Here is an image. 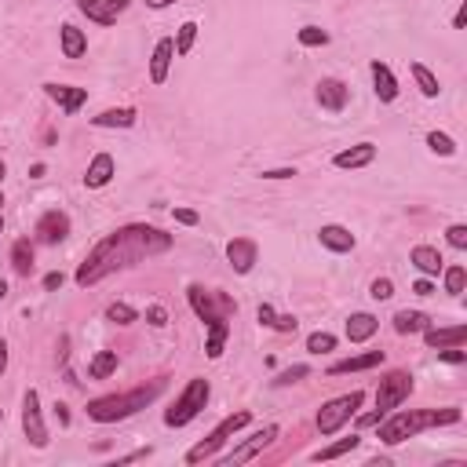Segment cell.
<instances>
[{"mask_svg": "<svg viewBox=\"0 0 467 467\" xmlns=\"http://www.w3.org/2000/svg\"><path fill=\"white\" fill-rule=\"evenodd\" d=\"M317 241H322L329 252H339V256H344V252H351V248L358 245L354 233H351L347 226H339V223H329V226L317 230Z\"/></svg>", "mask_w": 467, "mask_h": 467, "instance_id": "17", "label": "cell"}, {"mask_svg": "<svg viewBox=\"0 0 467 467\" xmlns=\"http://www.w3.org/2000/svg\"><path fill=\"white\" fill-rule=\"evenodd\" d=\"M59 37H62V55H66V59H80L84 51H88V37H84V30L66 23L59 30Z\"/></svg>", "mask_w": 467, "mask_h": 467, "instance_id": "29", "label": "cell"}, {"mask_svg": "<svg viewBox=\"0 0 467 467\" xmlns=\"http://www.w3.org/2000/svg\"><path fill=\"white\" fill-rule=\"evenodd\" d=\"M409 73H413V80H416V88H420V95H427V99H438V92H442V84H438V77L423 66V62H409Z\"/></svg>", "mask_w": 467, "mask_h": 467, "instance_id": "30", "label": "cell"}, {"mask_svg": "<svg viewBox=\"0 0 467 467\" xmlns=\"http://www.w3.org/2000/svg\"><path fill=\"white\" fill-rule=\"evenodd\" d=\"M372 161H376V142H358V146H351V150H339L332 157L336 168H365Z\"/></svg>", "mask_w": 467, "mask_h": 467, "instance_id": "21", "label": "cell"}, {"mask_svg": "<svg viewBox=\"0 0 467 467\" xmlns=\"http://www.w3.org/2000/svg\"><path fill=\"white\" fill-rule=\"evenodd\" d=\"M172 40H176V55H190V48H194V40H198V23H194V18L183 23Z\"/></svg>", "mask_w": 467, "mask_h": 467, "instance_id": "34", "label": "cell"}, {"mask_svg": "<svg viewBox=\"0 0 467 467\" xmlns=\"http://www.w3.org/2000/svg\"><path fill=\"white\" fill-rule=\"evenodd\" d=\"M44 95H48L51 102H59V110H62V114H77L80 106L88 102V88H73V84H55V80L44 84Z\"/></svg>", "mask_w": 467, "mask_h": 467, "instance_id": "14", "label": "cell"}, {"mask_svg": "<svg viewBox=\"0 0 467 467\" xmlns=\"http://www.w3.org/2000/svg\"><path fill=\"white\" fill-rule=\"evenodd\" d=\"M376 329H380V322L369 310H358V314L347 317V339H351V344H365V339L376 336Z\"/></svg>", "mask_w": 467, "mask_h": 467, "instance_id": "23", "label": "cell"}, {"mask_svg": "<svg viewBox=\"0 0 467 467\" xmlns=\"http://www.w3.org/2000/svg\"><path fill=\"white\" fill-rule=\"evenodd\" d=\"M445 241L463 252V248H467V226H463V223H453L449 230H445Z\"/></svg>", "mask_w": 467, "mask_h": 467, "instance_id": "40", "label": "cell"}, {"mask_svg": "<svg viewBox=\"0 0 467 467\" xmlns=\"http://www.w3.org/2000/svg\"><path fill=\"white\" fill-rule=\"evenodd\" d=\"M463 23H467V11L460 8V11L453 15V30H463Z\"/></svg>", "mask_w": 467, "mask_h": 467, "instance_id": "55", "label": "cell"}, {"mask_svg": "<svg viewBox=\"0 0 467 467\" xmlns=\"http://www.w3.org/2000/svg\"><path fill=\"white\" fill-rule=\"evenodd\" d=\"M135 110H132V106H121V110H102L99 117H92V124H95V128H132V124H135Z\"/></svg>", "mask_w": 467, "mask_h": 467, "instance_id": "27", "label": "cell"}, {"mask_svg": "<svg viewBox=\"0 0 467 467\" xmlns=\"http://www.w3.org/2000/svg\"><path fill=\"white\" fill-rule=\"evenodd\" d=\"M362 401H365V394H362V391H351V394H339V398L325 401V406L317 409V416H314L317 431H322L325 438H329V435H336L339 427H344V423H351V420L358 416Z\"/></svg>", "mask_w": 467, "mask_h": 467, "instance_id": "5", "label": "cell"}, {"mask_svg": "<svg viewBox=\"0 0 467 467\" xmlns=\"http://www.w3.org/2000/svg\"><path fill=\"white\" fill-rule=\"evenodd\" d=\"M409 263L423 274V278H438L442 267H445L442 252H438V248H431V245H416V248L409 252Z\"/></svg>", "mask_w": 467, "mask_h": 467, "instance_id": "18", "label": "cell"}, {"mask_svg": "<svg viewBox=\"0 0 467 467\" xmlns=\"http://www.w3.org/2000/svg\"><path fill=\"white\" fill-rule=\"evenodd\" d=\"M0 300H8V281L0 278Z\"/></svg>", "mask_w": 467, "mask_h": 467, "instance_id": "57", "label": "cell"}, {"mask_svg": "<svg viewBox=\"0 0 467 467\" xmlns=\"http://www.w3.org/2000/svg\"><path fill=\"white\" fill-rule=\"evenodd\" d=\"M146 322H150L154 329H164V325H168V310H164L161 303H154V307H146Z\"/></svg>", "mask_w": 467, "mask_h": 467, "instance_id": "43", "label": "cell"}, {"mask_svg": "<svg viewBox=\"0 0 467 467\" xmlns=\"http://www.w3.org/2000/svg\"><path fill=\"white\" fill-rule=\"evenodd\" d=\"M438 358H442V362H449V365H460V362H467V354H463L460 347H449V351H442V347H438Z\"/></svg>", "mask_w": 467, "mask_h": 467, "instance_id": "46", "label": "cell"}, {"mask_svg": "<svg viewBox=\"0 0 467 467\" xmlns=\"http://www.w3.org/2000/svg\"><path fill=\"white\" fill-rule=\"evenodd\" d=\"M413 292H416V296H435V281H431V278H420V281L413 285Z\"/></svg>", "mask_w": 467, "mask_h": 467, "instance_id": "50", "label": "cell"}, {"mask_svg": "<svg viewBox=\"0 0 467 467\" xmlns=\"http://www.w3.org/2000/svg\"><path fill=\"white\" fill-rule=\"evenodd\" d=\"M380 420H384V416H380V413L372 409V413H365V416H358V427H376Z\"/></svg>", "mask_w": 467, "mask_h": 467, "instance_id": "51", "label": "cell"}, {"mask_svg": "<svg viewBox=\"0 0 467 467\" xmlns=\"http://www.w3.org/2000/svg\"><path fill=\"white\" fill-rule=\"evenodd\" d=\"M0 233H4V219H0Z\"/></svg>", "mask_w": 467, "mask_h": 467, "instance_id": "60", "label": "cell"}, {"mask_svg": "<svg viewBox=\"0 0 467 467\" xmlns=\"http://www.w3.org/2000/svg\"><path fill=\"white\" fill-rule=\"evenodd\" d=\"M168 4H176V0H146V8H154V11H161V8H168Z\"/></svg>", "mask_w": 467, "mask_h": 467, "instance_id": "56", "label": "cell"}, {"mask_svg": "<svg viewBox=\"0 0 467 467\" xmlns=\"http://www.w3.org/2000/svg\"><path fill=\"white\" fill-rule=\"evenodd\" d=\"M307 372H310L307 365H292V369H285V372H281L278 380H274V384H278V387H289V384H300V380H303Z\"/></svg>", "mask_w": 467, "mask_h": 467, "instance_id": "41", "label": "cell"}, {"mask_svg": "<svg viewBox=\"0 0 467 467\" xmlns=\"http://www.w3.org/2000/svg\"><path fill=\"white\" fill-rule=\"evenodd\" d=\"M431 325V317L423 310H398L394 314V332L398 336H413V332H423Z\"/></svg>", "mask_w": 467, "mask_h": 467, "instance_id": "28", "label": "cell"}, {"mask_svg": "<svg viewBox=\"0 0 467 467\" xmlns=\"http://www.w3.org/2000/svg\"><path fill=\"white\" fill-rule=\"evenodd\" d=\"M37 241H44V245H59V241H66V233H70V216L62 208H48L44 216L37 219Z\"/></svg>", "mask_w": 467, "mask_h": 467, "instance_id": "12", "label": "cell"}, {"mask_svg": "<svg viewBox=\"0 0 467 467\" xmlns=\"http://www.w3.org/2000/svg\"><path fill=\"white\" fill-rule=\"evenodd\" d=\"M77 8H80V15H88L92 23L110 26V23H117V15L128 11V0H77Z\"/></svg>", "mask_w": 467, "mask_h": 467, "instance_id": "13", "label": "cell"}, {"mask_svg": "<svg viewBox=\"0 0 467 467\" xmlns=\"http://www.w3.org/2000/svg\"><path fill=\"white\" fill-rule=\"evenodd\" d=\"M172 216H176V223H183V226H198L201 223V216L194 208H172Z\"/></svg>", "mask_w": 467, "mask_h": 467, "instance_id": "44", "label": "cell"}, {"mask_svg": "<svg viewBox=\"0 0 467 467\" xmlns=\"http://www.w3.org/2000/svg\"><path fill=\"white\" fill-rule=\"evenodd\" d=\"M384 365V351H369V354H354L347 362H336L329 365V376H344V372H365V369H376Z\"/></svg>", "mask_w": 467, "mask_h": 467, "instance_id": "22", "label": "cell"}, {"mask_svg": "<svg viewBox=\"0 0 467 467\" xmlns=\"http://www.w3.org/2000/svg\"><path fill=\"white\" fill-rule=\"evenodd\" d=\"M117 365H121L117 351H99V354L92 358V365H88V376H92V380H110V376L117 372Z\"/></svg>", "mask_w": 467, "mask_h": 467, "instance_id": "31", "label": "cell"}, {"mask_svg": "<svg viewBox=\"0 0 467 467\" xmlns=\"http://www.w3.org/2000/svg\"><path fill=\"white\" fill-rule=\"evenodd\" d=\"M114 172H117L114 157L110 154H95L92 164H88V172H84V186H88V190H102L106 183L114 179Z\"/></svg>", "mask_w": 467, "mask_h": 467, "instance_id": "19", "label": "cell"}, {"mask_svg": "<svg viewBox=\"0 0 467 467\" xmlns=\"http://www.w3.org/2000/svg\"><path fill=\"white\" fill-rule=\"evenodd\" d=\"M274 438H278V423H267V427L263 431H256V435H248L241 445H233V449L230 453H223L219 456V463H226V467H233V463H245V460H256L263 449H267V445L274 442Z\"/></svg>", "mask_w": 467, "mask_h": 467, "instance_id": "9", "label": "cell"}, {"mask_svg": "<svg viewBox=\"0 0 467 467\" xmlns=\"http://www.w3.org/2000/svg\"><path fill=\"white\" fill-rule=\"evenodd\" d=\"M413 387H416V384H413V372H406V369L387 372L384 380H380V391H376V413L387 416L391 409H398L401 401L413 394Z\"/></svg>", "mask_w": 467, "mask_h": 467, "instance_id": "8", "label": "cell"}, {"mask_svg": "<svg viewBox=\"0 0 467 467\" xmlns=\"http://www.w3.org/2000/svg\"><path fill=\"white\" fill-rule=\"evenodd\" d=\"M208 398H212L208 380H201V376H198V380H190V384L183 387V394L176 398V406L164 413V423H168V427H186V423L208 406Z\"/></svg>", "mask_w": 467, "mask_h": 467, "instance_id": "4", "label": "cell"}, {"mask_svg": "<svg viewBox=\"0 0 467 467\" xmlns=\"http://www.w3.org/2000/svg\"><path fill=\"white\" fill-rule=\"evenodd\" d=\"M0 208H4V194H0Z\"/></svg>", "mask_w": 467, "mask_h": 467, "instance_id": "59", "label": "cell"}, {"mask_svg": "<svg viewBox=\"0 0 467 467\" xmlns=\"http://www.w3.org/2000/svg\"><path fill=\"white\" fill-rule=\"evenodd\" d=\"M248 423H252V413H248V409H241V413H233V416L219 420V427L212 431V435H208L205 442H198L194 449L186 453V463H201V460H212V456L219 453V445H223V442H230V438L238 435L241 427H248Z\"/></svg>", "mask_w": 467, "mask_h": 467, "instance_id": "6", "label": "cell"}, {"mask_svg": "<svg viewBox=\"0 0 467 467\" xmlns=\"http://www.w3.org/2000/svg\"><path fill=\"white\" fill-rule=\"evenodd\" d=\"M460 409H431V427H445V423H456Z\"/></svg>", "mask_w": 467, "mask_h": 467, "instance_id": "42", "label": "cell"}, {"mask_svg": "<svg viewBox=\"0 0 467 467\" xmlns=\"http://www.w3.org/2000/svg\"><path fill=\"white\" fill-rule=\"evenodd\" d=\"M4 369H8V344L0 339V376H4Z\"/></svg>", "mask_w": 467, "mask_h": 467, "instance_id": "54", "label": "cell"}, {"mask_svg": "<svg viewBox=\"0 0 467 467\" xmlns=\"http://www.w3.org/2000/svg\"><path fill=\"white\" fill-rule=\"evenodd\" d=\"M23 431H26L33 449H44L48 445V427H44V416H40V394L33 387L23 398Z\"/></svg>", "mask_w": 467, "mask_h": 467, "instance_id": "10", "label": "cell"}, {"mask_svg": "<svg viewBox=\"0 0 467 467\" xmlns=\"http://www.w3.org/2000/svg\"><path fill=\"white\" fill-rule=\"evenodd\" d=\"M172 248V233H164L157 226H146V223H132V226H121L114 230L106 241H99L84 263L77 267L73 281L80 289L88 285H99L102 278H110L114 270H124V267H135L150 256H161V252Z\"/></svg>", "mask_w": 467, "mask_h": 467, "instance_id": "1", "label": "cell"}, {"mask_svg": "<svg viewBox=\"0 0 467 467\" xmlns=\"http://www.w3.org/2000/svg\"><path fill=\"white\" fill-rule=\"evenodd\" d=\"M106 322H114V325H135L139 322V310L128 307V303H110V307H106Z\"/></svg>", "mask_w": 467, "mask_h": 467, "instance_id": "33", "label": "cell"}, {"mask_svg": "<svg viewBox=\"0 0 467 467\" xmlns=\"http://www.w3.org/2000/svg\"><path fill=\"white\" fill-rule=\"evenodd\" d=\"M369 296H372V300H380V303L391 300V296H394V281H391V278H376V281L369 285Z\"/></svg>", "mask_w": 467, "mask_h": 467, "instance_id": "39", "label": "cell"}, {"mask_svg": "<svg viewBox=\"0 0 467 467\" xmlns=\"http://www.w3.org/2000/svg\"><path fill=\"white\" fill-rule=\"evenodd\" d=\"M423 339H427V347L438 351V347H460L467 339V325H453V329H423Z\"/></svg>", "mask_w": 467, "mask_h": 467, "instance_id": "24", "label": "cell"}, {"mask_svg": "<svg viewBox=\"0 0 467 467\" xmlns=\"http://www.w3.org/2000/svg\"><path fill=\"white\" fill-rule=\"evenodd\" d=\"M62 270H51V274H44V292H55V289H62Z\"/></svg>", "mask_w": 467, "mask_h": 467, "instance_id": "47", "label": "cell"}, {"mask_svg": "<svg viewBox=\"0 0 467 467\" xmlns=\"http://www.w3.org/2000/svg\"><path fill=\"white\" fill-rule=\"evenodd\" d=\"M226 336H230V322L219 317V322H208V339H205V354L216 362L223 358V347H226Z\"/></svg>", "mask_w": 467, "mask_h": 467, "instance_id": "26", "label": "cell"}, {"mask_svg": "<svg viewBox=\"0 0 467 467\" xmlns=\"http://www.w3.org/2000/svg\"><path fill=\"white\" fill-rule=\"evenodd\" d=\"M307 351L310 354H329V351H336V336L332 332H310L307 336Z\"/></svg>", "mask_w": 467, "mask_h": 467, "instance_id": "37", "label": "cell"}, {"mask_svg": "<svg viewBox=\"0 0 467 467\" xmlns=\"http://www.w3.org/2000/svg\"><path fill=\"white\" fill-rule=\"evenodd\" d=\"M55 416H59L62 427H70V409H66V406H55Z\"/></svg>", "mask_w": 467, "mask_h": 467, "instance_id": "53", "label": "cell"}, {"mask_svg": "<svg viewBox=\"0 0 467 467\" xmlns=\"http://www.w3.org/2000/svg\"><path fill=\"white\" fill-rule=\"evenodd\" d=\"M186 300H190V307H194V314L201 317L205 325L208 322H219V317H230L233 310H238V303H233L226 292H212L205 285H190L186 289Z\"/></svg>", "mask_w": 467, "mask_h": 467, "instance_id": "7", "label": "cell"}, {"mask_svg": "<svg viewBox=\"0 0 467 467\" xmlns=\"http://www.w3.org/2000/svg\"><path fill=\"white\" fill-rule=\"evenodd\" d=\"M296 176V168H267L263 179H292Z\"/></svg>", "mask_w": 467, "mask_h": 467, "instance_id": "48", "label": "cell"}, {"mask_svg": "<svg viewBox=\"0 0 467 467\" xmlns=\"http://www.w3.org/2000/svg\"><path fill=\"white\" fill-rule=\"evenodd\" d=\"M442 274H445V292L460 296V292H463V285H467V267L453 263V267H442Z\"/></svg>", "mask_w": 467, "mask_h": 467, "instance_id": "35", "label": "cell"}, {"mask_svg": "<svg viewBox=\"0 0 467 467\" xmlns=\"http://www.w3.org/2000/svg\"><path fill=\"white\" fill-rule=\"evenodd\" d=\"M314 99H317V106H322V110L344 114V110H347V99H351V88H347L344 80H336V77H322V80H317Z\"/></svg>", "mask_w": 467, "mask_h": 467, "instance_id": "11", "label": "cell"}, {"mask_svg": "<svg viewBox=\"0 0 467 467\" xmlns=\"http://www.w3.org/2000/svg\"><path fill=\"white\" fill-rule=\"evenodd\" d=\"M256 256H260V248H256L252 238H233L226 245V260H230V267L238 274H248L252 267H256Z\"/></svg>", "mask_w": 467, "mask_h": 467, "instance_id": "15", "label": "cell"}, {"mask_svg": "<svg viewBox=\"0 0 467 467\" xmlns=\"http://www.w3.org/2000/svg\"><path fill=\"white\" fill-rule=\"evenodd\" d=\"M296 40H300L303 48H325L329 44V33L322 26H303V30H296Z\"/></svg>", "mask_w": 467, "mask_h": 467, "instance_id": "36", "label": "cell"}, {"mask_svg": "<svg viewBox=\"0 0 467 467\" xmlns=\"http://www.w3.org/2000/svg\"><path fill=\"white\" fill-rule=\"evenodd\" d=\"M4 176H8V164H4V161H0V183H4Z\"/></svg>", "mask_w": 467, "mask_h": 467, "instance_id": "58", "label": "cell"}, {"mask_svg": "<svg viewBox=\"0 0 467 467\" xmlns=\"http://www.w3.org/2000/svg\"><path fill=\"white\" fill-rule=\"evenodd\" d=\"M172 59H176V40H172V37L157 40V48H154V55H150V80H154V84H164V80H168Z\"/></svg>", "mask_w": 467, "mask_h": 467, "instance_id": "16", "label": "cell"}, {"mask_svg": "<svg viewBox=\"0 0 467 467\" xmlns=\"http://www.w3.org/2000/svg\"><path fill=\"white\" fill-rule=\"evenodd\" d=\"M150 456V445H146V449H135V453H128V456H121L117 463H135V460H146Z\"/></svg>", "mask_w": 467, "mask_h": 467, "instance_id": "52", "label": "cell"}, {"mask_svg": "<svg viewBox=\"0 0 467 467\" xmlns=\"http://www.w3.org/2000/svg\"><path fill=\"white\" fill-rule=\"evenodd\" d=\"M0 420H4V409H0Z\"/></svg>", "mask_w": 467, "mask_h": 467, "instance_id": "61", "label": "cell"}, {"mask_svg": "<svg viewBox=\"0 0 467 467\" xmlns=\"http://www.w3.org/2000/svg\"><path fill=\"white\" fill-rule=\"evenodd\" d=\"M427 146H431L438 157H453L456 154V142L445 135V132H427Z\"/></svg>", "mask_w": 467, "mask_h": 467, "instance_id": "38", "label": "cell"}, {"mask_svg": "<svg viewBox=\"0 0 467 467\" xmlns=\"http://www.w3.org/2000/svg\"><path fill=\"white\" fill-rule=\"evenodd\" d=\"M296 325H300V322H296V317L292 314H278V317H274V332H296Z\"/></svg>", "mask_w": 467, "mask_h": 467, "instance_id": "45", "label": "cell"}, {"mask_svg": "<svg viewBox=\"0 0 467 467\" xmlns=\"http://www.w3.org/2000/svg\"><path fill=\"white\" fill-rule=\"evenodd\" d=\"M423 427H431V409H391L384 420H380V442L384 445H401L406 438L420 435Z\"/></svg>", "mask_w": 467, "mask_h": 467, "instance_id": "3", "label": "cell"}, {"mask_svg": "<svg viewBox=\"0 0 467 467\" xmlns=\"http://www.w3.org/2000/svg\"><path fill=\"white\" fill-rule=\"evenodd\" d=\"M164 391V380H154V384H142L135 391H124V394H106V398H95L88 401V416L95 423H117V420H128L135 416L139 409H146L150 401Z\"/></svg>", "mask_w": 467, "mask_h": 467, "instance_id": "2", "label": "cell"}, {"mask_svg": "<svg viewBox=\"0 0 467 467\" xmlns=\"http://www.w3.org/2000/svg\"><path fill=\"white\" fill-rule=\"evenodd\" d=\"M358 445H362V438H358V435H351V438H339V442L325 445V449H317V453H314V460H317V463H322V460H336V456H344V453H354Z\"/></svg>", "mask_w": 467, "mask_h": 467, "instance_id": "32", "label": "cell"}, {"mask_svg": "<svg viewBox=\"0 0 467 467\" xmlns=\"http://www.w3.org/2000/svg\"><path fill=\"white\" fill-rule=\"evenodd\" d=\"M369 70H372V88H376V99H380V102H394V99H398V80H394L391 66L376 59Z\"/></svg>", "mask_w": 467, "mask_h": 467, "instance_id": "20", "label": "cell"}, {"mask_svg": "<svg viewBox=\"0 0 467 467\" xmlns=\"http://www.w3.org/2000/svg\"><path fill=\"white\" fill-rule=\"evenodd\" d=\"M256 317H260V325H267V329H270V325H274V317H278V314H274V307H270V303H263V307L256 310Z\"/></svg>", "mask_w": 467, "mask_h": 467, "instance_id": "49", "label": "cell"}, {"mask_svg": "<svg viewBox=\"0 0 467 467\" xmlns=\"http://www.w3.org/2000/svg\"><path fill=\"white\" fill-rule=\"evenodd\" d=\"M11 270L18 274V278H30L33 274V241L30 238H18L11 245Z\"/></svg>", "mask_w": 467, "mask_h": 467, "instance_id": "25", "label": "cell"}]
</instances>
